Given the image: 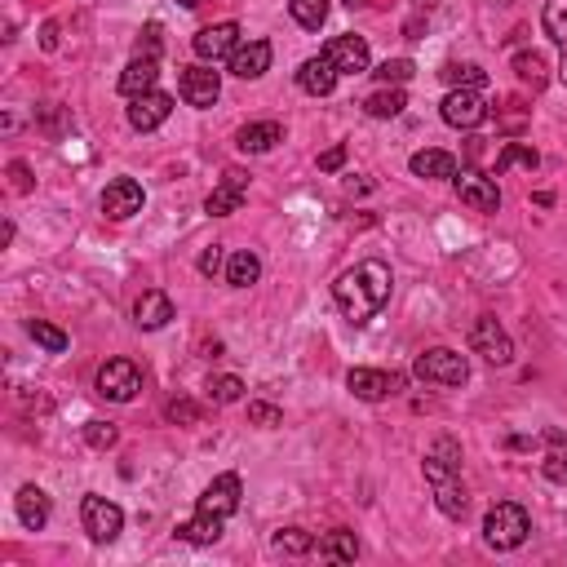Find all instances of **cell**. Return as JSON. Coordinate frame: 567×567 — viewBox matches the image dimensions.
<instances>
[{
	"label": "cell",
	"instance_id": "cell-1",
	"mask_svg": "<svg viewBox=\"0 0 567 567\" xmlns=\"http://www.w3.org/2000/svg\"><path fill=\"white\" fill-rule=\"evenodd\" d=\"M390 284H395L390 266L377 262V257H368V262H359V266H350V271L337 275L333 297H337V306H342V315L350 324H368V319L390 302Z\"/></svg>",
	"mask_w": 567,
	"mask_h": 567
},
{
	"label": "cell",
	"instance_id": "cell-2",
	"mask_svg": "<svg viewBox=\"0 0 567 567\" xmlns=\"http://www.w3.org/2000/svg\"><path fill=\"white\" fill-rule=\"evenodd\" d=\"M532 523H528V510L519 501H497L488 514H483V541L492 550H519L528 541Z\"/></svg>",
	"mask_w": 567,
	"mask_h": 567
},
{
	"label": "cell",
	"instance_id": "cell-3",
	"mask_svg": "<svg viewBox=\"0 0 567 567\" xmlns=\"http://www.w3.org/2000/svg\"><path fill=\"white\" fill-rule=\"evenodd\" d=\"M412 373H417V381H426V386H461V381L470 377V364L461 350L435 346V350H421Z\"/></svg>",
	"mask_w": 567,
	"mask_h": 567
},
{
	"label": "cell",
	"instance_id": "cell-4",
	"mask_svg": "<svg viewBox=\"0 0 567 567\" xmlns=\"http://www.w3.org/2000/svg\"><path fill=\"white\" fill-rule=\"evenodd\" d=\"M80 523H85L89 541L107 545V541H116V536H120V528H125V514H120L116 501H107V497H98V492H89V497L80 501Z\"/></svg>",
	"mask_w": 567,
	"mask_h": 567
},
{
	"label": "cell",
	"instance_id": "cell-5",
	"mask_svg": "<svg viewBox=\"0 0 567 567\" xmlns=\"http://www.w3.org/2000/svg\"><path fill=\"white\" fill-rule=\"evenodd\" d=\"M138 390H142V368L133 359H107L98 368V395L111 399V404H129V399H138Z\"/></svg>",
	"mask_w": 567,
	"mask_h": 567
},
{
	"label": "cell",
	"instance_id": "cell-6",
	"mask_svg": "<svg viewBox=\"0 0 567 567\" xmlns=\"http://www.w3.org/2000/svg\"><path fill=\"white\" fill-rule=\"evenodd\" d=\"M470 350L474 355H483L488 364H497V368H505L514 359V342H510V333L497 324L492 315H479L474 319V328H470Z\"/></svg>",
	"mask_w": 567,
	"mask_h": 567
},
{
	"label": "cell",
	"instance_id": "cell-7",
	"mask_svg": "<svg viewBox=\"0 0 567 567\" xmlns=\"http://www.w3.org/2000/svg\"><path fill=\"white\" fill-rule=\"evenodd\" d=\"M443 120L452 129H479L488 120V102H483L479 89H448V98L439 102Z\"/></svg>",
	"mask_w": 567,
	"mask_h": 567
},
{
	"label": "cell",
	"instance_id": "cell-8",
	"mask_svg": "<svg viewBox=\"0 0 567 567\" xmlns=\"http://www.w3.org/2000/svg\"><path fill=\"white\" fill-rule=\"evenodd\" d=\"M452 187H457L461 204H466V209H474V213H497V209H501V191H497V182H492L488 173L461 169L457 178H452Z\"/></svg>",
	"mask_w": 567,
	"mask_h": 567
},
{
	"label": "cell",
	"instance_id": "cell-9",
	"mask_svg": "<svg viewBox=\"0 0 567 567\" xmlns=\"http://www.w3.org/2000/svg\"><path fill=\"white\" fill-rule=\"evenodd\" d=\"M195 58L204 63H218V58H231L240 49V23H213V27H200L191 40Z\"/></svg>",
	"mask_w": 567,
	"mask_h": 567
},
{
	"label": "cell",
	"instance_id": "cell-10",
	"mask_svg": "<svg viewBox=\"0 0 567 567\" xmlns=\"http://www.w3.org/2000/svg\"><path fill=\"white\" fill-rule=\"evenodd\" d=\"M346 386L355 399H364V404H377V399H390L404 390V377L395 373H377V368H350L346 373Z\"/></svg>",
	"mask_w": 567,
	"mask_h": 567
},
{
	"label": "cell",
	"instance_id": "cell-11",
	"mask_svg": "<svg viewBox=\"0 0 567 567\" xmlns=\"http://www.w3.org/2000/svg\"><path fill=\"white\" fill-rule=\"evenodd\" d=\"M178 94L187 98V107H213V102L222 98V76L209 67H182L178 76Z\"/></svg>",
	"mask_w": 567,
	"mask_h": 567
},
{
	"label": "cell",
	"instance_id": "cell-12",
	"mask_svg": "<svg viewBox=\"0 0 567 567\" xmlns=\"http://www.w3.org/2000/svg\"><path fill=\"white\" fill-rule=\"evenodd\" d=\"M244 195H249V173H244V169H226L222 182L213 187V195L204 200V213H209V218H231V213L244 204Z\"/></svg>",
	"mask_w": 567,
	"mask_h": 567
},
{
	"label": "cell",
	"instance_id": "cell-13",
	"mask_svg": "<svg viewBox=\"0 0 567 567\" xmlns=\"http://www.w3.org/2000/svg\"><path fill=\"white\" fill-rule=\"evenodd\" d=\"M240 492H244L240 474H218V479L204 488V497L195 501V510H200V514H218V519H231V514L240 510Z\"/></svg>",
	"mask_w": 567,
	"mask_h": 567
},
{
	"label": "cell",
	"instance_id": "cell-14",
	"mask_svg": "<svg viewBox=\"0 0 567 567\" xmlns=\"http://www.w3.org/2000/svg\"><path fill=\"white\" fill-rule=\"evenodd\" d=\"M328 63H333L342 76H364L368 63H373V54H368V40L364 36H333L324 45Z\"/></svg>",
	"mask_w": 567,
	"mask_h": 567
},
{
	"label": "cell",
	"instance_id": "cell-15",
	"mask_svg": "<svg viewBox=\"0 0 567 567\" xmlns=\"http://www.w3.org/2000/svg\"><path fill=\"white\" fill-rule=\"evenodd\" d=\"M142 182H133V178H116V182H107V191H102V213H107L111 222H129L133 213H142Z\"/></svg>",
	"mask_w": 567,
	"mask_h": 567
},
{
	"label": "cell",
	"instance_id": "cell-16",
	"mask_svg": "<svg viewBox=\"0 0 567 567\" xmlns=\"http://www.w3.org/2000/svg\"><path fill=\"white\" fill-rule=\"evenodd\" d=\"M169 116H173V98L160 94V89H151L142 98H129V125L138 133H156Z\"/></svg>",
	"mask_w": 567,
	"mask_h": 567
},
{
	"label": "cell",
	"instance_id": "cell-17",
	"mask_svg": "<svg viewBox=\"0 0 567 567\" xmlns=\"http://www.w3.org/2000/svg\"><path fill=\"white\" fill-rule=\"evenodd\" d=\"M337 76H342V71L328 63V54H315V58H306V63L297 67V89L311 94V98H328L337 89Z\"/></svg>",
	"mask_w": 567,
	"mask_h": 567
},
{
	"label": "cell",
	"instance_id": "cell-18",
	"mask_svg": "<svg viewBox=\"0 0 567 567\" xmlns=\"http://www.w3.org/2000/svg\"><path fill=\"white\" fill-rule=\"evenodd\" d=\"M226 63H231V76H240V80L266 76V67H271V40H249V45L240 40V49Z\"/></svg>",
	"mask_w": 567,
	"mask_h": 567
},
{
	"label": "cell",
	"instance_id": "cell-19",
	"mask_svg": "<svg viewBox=\"0 0 567 567\" xmlns=\"http://www.w3.org/2000/svg\"><path fill=\"white\" fill-rule=\"evenodd\" d=\"M284 142V125L280 120H257V125H244L235 133V147L244 151V156H262V151L280 147Z\"/></svg>",
	"mask_w": 567,
	"mask_h": 567
},
{
	"label": "cell",
	"instance_id": "cell-20",
	"mask_svg": "<svg viewBox=\"0 0 567 567\" xmlns=\"http://www.w3.org/2000/svg\"><path fill=\"white\" fill-rule=\"evenodd\" d=\"M133 319H138V328H147V333H156L173 319V302L169 293H160V288H147V293L138 297V306H133Z\"/></svg>",
	"mask_w": 567,
	"mask_h": 567
},
{
	"label": "cell",
	"instance_id": "cell-21",
	"mask_svg": "<svg viewBox=\"0 0 567 567\" xmlns=\"http://www.w3.org/2000/svg\"><path fill=\"white\" fill-rule=\"evenodd\" d=\"M160 80V58H133V63L125 67V76H120V94L125 98H142L151 94Z\"/></svg>",
	"mask_w": 567,
	"mask_h": 567
},
{
	"label": "cell",
	"instance_id": "cell-22",
	"mask_svg": "<svg viewBox=\"0 0 567 567\" xmlns=\"http://www.w3.org/2000/svg\"><path fill=\"white\" fill-rule=\"evenodd\" d=\"M430 488H435V501L448 519H466L470 497H466V488H461V474H439V479H430Z\"/></svg>",
	"mask_w": 567,
	"mask_h": 567
},
{
	"label": "cell",
	"instance_id": "cell-23",
	"mask_svg": "<svg viewBox=\"0 0 567 567\" xmlns=\"http://www.w3.org/2000/svg\"><path fill=\"white\" fill-rule=\"evenodd\" d=\"M18 523H23V528H32V532H40L49 523V497L45 492L36 488V483H27V488H18Z\"/></svg>",
	"mask_w": 567,
	"mask_h": 567
},
{
	"label": "cell",
	"instance_id": "cell-24",
	"mask_svg": "<svg viewBox=\"0 0 567 567\" xmlns=\"http://www.w3.org/2000/svg\"><path fill=\"white\" fill-rule=\"evenodd\" d=\"M404 107H408V94L399 85H381L377 94L364 98V111L373 120H395V116H404Z\"/></svg>",
	"mask_w": 567,
	"mask_h": 567
},
{
	"label": "cell",
	"instance_id": "cell-25",
	"mask_svg": "<svg viewBox=\"0 0 567 567\" xmlns=\"http://www.w3.org/2000/svg\"><path fill=\"white\" fill-rule=\"evenodd\" d=\"M412 173H417V178H457V160L448 156V151H417V156H412Z\"/></svg>",
	"mask_w": 567,
	"mask_h": 567
},
{
	"label": "cell",
	"instance_id": "cell-26",
	"mask_svg": "<svg viewBox=\"0 0 567 567\" xmlns=\"http://www.w3.org/2000/svg\"><path fill=\"white\" fill-rule=\"evenodd\" d=\"M222 528H226V519H218V514H200V510H195V519H191V523H182L178 536H182V541H191V545H213V541L222 536Z\"/></svg>",
	"mask_w": 567,
	"mask_h": 567
},
{
	"label": "cell",
	"instance_id": "cell-27",
	"mask_svg": "<svg viewBox=\"0 0 567 567\" xmlns=\"http://www.w3.org/2000/svg\"><path fill=\"white\" fill-rule=\"evenodd\" d=\"M257 275H262L257 253H249V249L231 253V262H226V284H231V288H249V284H257Z\"/></svg>",
	"mask_w": 567,
	"mask_h": 567
},
{
	"label": "cell",
	"instance_id": "cell-28",
	"mask_svg": "<svg viewBox=\"0 0 567 567\" xmlns=\"http://www.w3.org/2000/svg\"><path fill=\"white\" fill-rule=\"evenodd\" d=\"M319 554H324V559H333V563H350V559H355V554H359V541H355V532L337 528V532L319 536Z\"/></svg>",
	"mask_w": 567,
	"mask_h": 567
},
{
	"label": "cell",
	"instance_id": "cell-29",
	"mask_svg": "<svg viewBox=\"0 0 567 567\" xmlns=\"http://www.w3.org/2000/svg\"><path fill=\"white\" fill-rule=\"evenodd\" d=\"M288 14H293V23L302 32H319L328 18V0H288Z\"/></svg>",
	"mask_w": 567,
	"mask_h": 567
},
{
	"label": "cell",
	"instance_id": "cell-30",
	"mask_svg": "<svg viewBox=\"0 0 567 567\" xmlns=\"http://www.w3.org/2000/svg\"><path fill=\"white\" fill-rule=\"evenodd\" d=\"M439 76H443V85H452V89H483L488 85V71L474 67V63H448Z\"/></svg>",
	"mask_w": 567,
	"mask_h": 567
},
{
	"label": "cell",
	"instance_id": "cell-31",
	"mask_svg": "<svg viewBox=\"0 0 567 567\" xmlns=\"http://www.w3.org/2000/svg\"><path fill=\"white\" fill-rule=\"evenodd\" d=\"M27 333H32V342H36V346H45L49 355H63V350L71 346L63 328H54L49 319H27Z\"/></svg>",
	"mask_w": 567,
	"mask_h": 567
},
{
	"label": "cell",
	"instance_id": "cell-32",
	"mask_svg": "<svg viewBox=\"0 0 567 567\" xmlns=\"http://www.w3.org/2000/svg\"><path fill=\"white\" fill-rule=\"evenodd\" d=\"M545 439H550V452H545V479L550 483H567V448H563V435L559 430H545Z\"/></svg>",
	"mask_w": 567,
	"mask_h": 567
},
{
	"label": "cell",
	"instance_id": "cell-33",
	"mask_svg": "<svg viewBox=\"0 0 567 567\" xmlns=\"http://www.w3.org/2000/svg\"><path fill=\"white\" fill-rule=\"evenodd\" d=\"M541 27L550 40H559V45H567V0H545L541 9Z\"/></svg>",
	"mask_w": 567,
	"mask_h": 567
},
{
	"label": "cell",
	"instance_id": "cell-34",
	"mask_svg": "<svg viewBox=\"0 0 567 567\" xmlns=\"http://www.w3.org/2000/svg\"><path fill=\"white\" fill-rule=\"evenodd\" d=\"M514 164H523V169H536V164H541V156H536L532 147H523V142H505L501 156H497V173L514 169Z\"/></svg>",
	"mask_w": 567,
	"mask_h": 567
},
{
	"label": "cell",
	"instance_id": "cell-35",
	"mask_svg": "<svg viewBox=\"0 0 567 567\" xmlns=\"http://www.w3.org/2000/svg\"><path fill=\"white\" fill-rule=\"evenodd\" d=\"M275 550H284V554H311L315 550V536L306 532V528H280V532H275Z\"/></svg>",
	"mask_w": 567,
	"mask_h": 567
},
{
	"label": "cell",
	"instance_id": "cell-36",
	"mask_svg": "<svg viewBox=\"0 0 567 567\" xmlns=\"http://www.w3.org/2000/svg\"><path fill=\"white\" fill-rule=\"evenodd\" d=\"M209 399L213 404H240L244 399V381L240 377H209Z\"/></svg>",
	"mask_w": 567,
	"mask_h": 567
},
{
	"label": "cell",
	"instance_id": "cell-37",
	"mask_svg": "<svg viewBox=\"0 0 567 567\" xmlns=\"http://www.w3.org/2000/svg\"><path fill=\"white\" fill-rule=\"evenodd\" d=\"M514 71H519V80H528L532 89L545 85V58L541 54H528V49H523V54H514Z\"/></svg>",
	"mask_w": 567,
	"mask_h": 567
},
{
	"label": "cell",
	"instance_id": "cell-38",
	"mask_svg": "<svg viewBox=\"0 0 567 567\" xmlns=\"http://www.w3.org/2000/svg\"><path fill=\"white\" fill-rule=\"evenodd\" d=\"M412 71H417V67H412V58H386V63H381L373 76L381 80V85H408Z\"/></svg>",
	"mask_w": 567,
	"mask_h": 567
},
{
	"label": "cell",
	"instance_id": "cell-39",
	"mask_svg": "<svg viewBox=\"0 0 567 567\" xmlns=\"http://www.w3.org/2000/svg\"><path fill=\"white\" fill-rule=\"evenodd\" d=\"M85 439H89V448H116V439H120V430L111 426V421H89L85 426Z\"/></svg>",
	"mask_w": 567,
	"mask_h": 567
},
{
	"label": "cell",
	"instance_id": "cell-40",
	"mask_svg": "<svg viewBox=\"0 0 567 567\" xmlns=\"http://www.w3.org/2000/svg\"><path fill=\"white\" fill-rule=\"evenodd\" d=\"M249 421H253V426H262V430H275L284 421V412L275 404H249Z\"/></svg>",
	"mask_w": 567,
	"mask_h": 567
},
{
	"label": "cell",
	"instance_id": "cell-41",
	"mask_svg": "<svg viewBox=\"0 0 567 567\" xmlns=\"http://www.w3.org/2000/svg\"><path fill=\"white\" fill-rule=\"evenodd\" d=\"M138 58H160V23H147L138 36Z\"/></svg>",
	"mask_w": 567,
	"mask_h": 567
},
{
	"label": "cell",
	"instance_id": "cell-42",
	"mask_svg": "<svg viewBox=\"0 0 567 567\" xmlns=\"http://www.w3.org/2000/svg\"><path fill=\"white\" fill-rule=\"evenodd\" d=\"M222 262H226L222 244H209V249L200 253V275H218V271H222Z\"/></svg>",
	"mask_w": 567,
	"mask_h": 567
},
{
	"label": "cell",
	"instance_id": "cell-43",
	"mask_svg": "<svg viewBox=\"0 0 567 567\" xmlns=\"http://www.w3.org/2000/svg\"><path fill=\"white\" fill-rule=\"evenodd\" d=\"M164 417L169 421H200V408L187 404V399H173V404L164 408Z\"/></svg>",
	"mask_w": 567,
	"mask_h": 567
},
{
	"label": "cell",
	"instance_id": "cell-44",
	"mask_svg": "<svg viewBox=\"0 0 567 567\" xmlns=\"http://www.w3.org/2000/svg\"><path fill=\"white\" fill-rule=\"evenodd\" d=\"M9 187H14L18 195H23V191H32V173H27V164H23V160H14V164H9Z\"/></svg>",
	"mask_w": 567,
	"mask_h": 567
},
{
	"label": "cell",
	"instance_id": "cell-45",
	"mask_svg": "<svg viewBox=\"0 0 567 567\" xmlns=\"http://www.w3.org/2000/svg\"><path fill=\"white\" fill-rule=\"evenodd\" d=\"M342 164H346V147H342V142H337V147H328L324 156H319V169H324V173H337Z\"/></svg>",
	"mask_w": 567,
	"mask_h": 567
},
{
	"label": "cell",
	"instance_id": "cell-46",
	"mask_svg": "<svg viewBox=\"0 0 567 567\" xmlns=\"http://www.w3.org/2000/svg\"><path fill=\"white\" fill-rule=\"evenodd\" d=\"M40 45H45V49H58V23H45V32H40Z\"/></svg>",
	"mask_w": 567,
	"mask_h": 567
},
{
	"label": "cell",
	"instance_id": "cell-47",
	"mask_svg": "<svg viewBox=\"0 0 567 567\" xmlns=\"http://www.w3.org/2000/svg\"><path fill=\"white\" fill-rule=\"evenodd\" d=\"M178 5H182V9H195V5H200V0H178Z\"/></svg>",
	"mask_w": 567,
	"mask_h": 567
},
{
	"label": "cell",
	"instance_id": "cell-48",
	"mask_svg": "<svg viewBox=\"0 0 567 567\" xmlns=\"http://www.w3.org/2000/svg\"><path fill=\"white\" fill-rule=\"evenodd\" d=\"M346 5H350V9H355V5H364V0H346Z\"/></svg>",
	"mask_w": 567,
	"mask_h": 567
},
{
	"label": "cell",
	"instance_id": "cell-49",
	"mask_svg": "<svg viewBox=\"0 0 567 567\" xmlns=\"http://www.w3.org/2000/svg\"><path fill=\"white\" fill-rule=\"evenodd\" d=\"M563 80H567V63H563Z\"/></svg>",
	"mask_w": 567,
	"mask_h": 567
}]
</instances>
